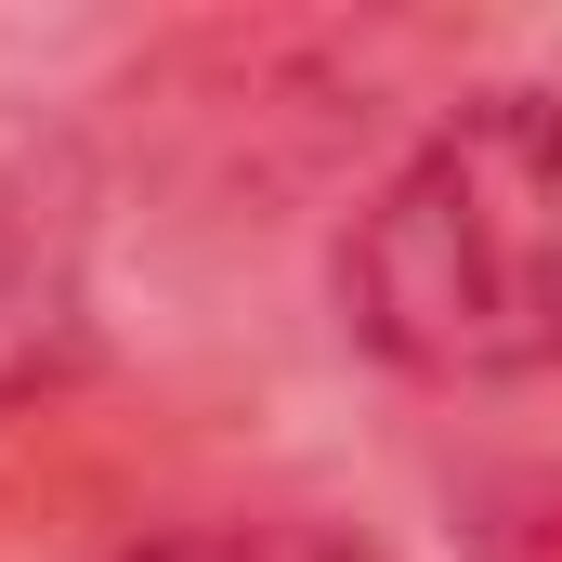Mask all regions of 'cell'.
<instances>
[{
    "label": "cell",
    "instance_id": "obj_1",
    "mask_svg": "<svg viewBox=\"0 0 562 562\" xmlns=\"http://www.w3.org/2000/svg\"><path fill=\"white\" fill-rule=\"evenodd\" d=\"M340 327L431 393L562 367V79L458 92L340 223Z\"/></svg>",
    "mask_w": 562,
    "mask_h": 562
},
{
    "label": "cell",
    "instance_id": "obj_2",
    "mask_svg": "<svg viewBox=\"0 0 562 562\" xmlns=\"http://www.w3.org/2000/svg\"><path fill=\"white\" fill-rule=\"evenodd\" d=\"M119 562H380L353 524H314V510H236V524H170L132 537Z\"/></svg>",
    "mask_w": 562,
    "mask_h": 562
},
{
    "label": "cell",
    "instance_id": "obj_3",
    "mask_svg": "<svg viewBox=\"0 0 562 562\" xmlns=\"http://www.w3.org/2000/svg\"><path fill=\"white\" fill-rule=\"evenodd\" d=\"M53 327H66V262H53L40 236H13V223H0V380H26Z\"/></svg>",
    "mask_w": 562,
    "mask_h": 562
}]
</instances>
